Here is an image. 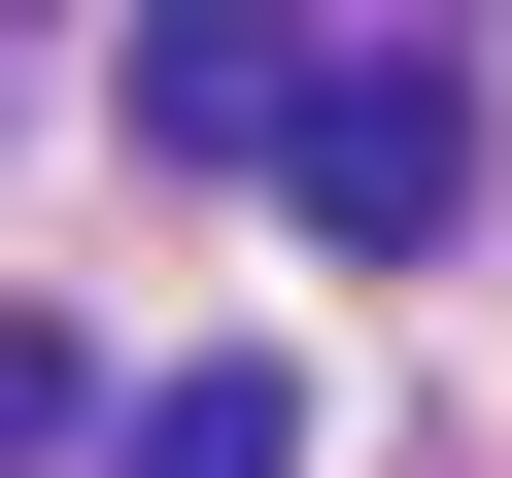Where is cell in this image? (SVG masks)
Wrapping results in <instances>:
<instances>
[{
  "label": "cell",
  "mask_w": 512,
  "mask_h": 478,
  "mask_svg": "<svg viewBox=\"0 0 512 478\" xmlns=\"http://www.w3.org/2000/svg\"><path fill=\"white\" fill-rule=\"evenodd\" d=\"M35 444H103V342H69V308H0V478H35Z\"/></svg>",
  "instance_id": "obj_4"
},
{
  "label": "cell",
  "mask_w": 512,
  "mask_h": 478,
  "mask_svg": "<svg viewBox=\"0 0 512 478\" xmlns=\"http://www.w3.org/2000/svg\"><path fill=\"white\" fill-rule=\"evenodd\" d=\"M274 103H308V35H239V0L137 35V137H171V171H274Z\"/></svg>",
  "instance_id": "obj_3"
},
{
  "label": "cell",
  "mask_w": 512,
  "mask_h": 478,
  "mask_svg": "<svg viewBox=\"0 0 512 478\" xmlns=\"http://www.w3.org/2000/svg\"><path fill=\"white\" fill-rule=\"evenodd\" d=\"M103 478H308V376H274V342H205V376L103 410Z\"/></svg>",
  "instance_id": "obj_2"
},
{
  "label": "cell",
  "mask_w": 512,
  "mask_h": 478,
  "mask_svg": "<svg viewBox=\"0 0 512 478\" xmlns=\"http://www.w3.org/2000/svg\"><path fill=\"white\" fill-rule=\"evenodd\" d=\"M274 171H308V239H444V205H478V69H444V35H410V69H308Z\"/></svg>",
  "instance_id": "obj_1"
}]
</instances>
